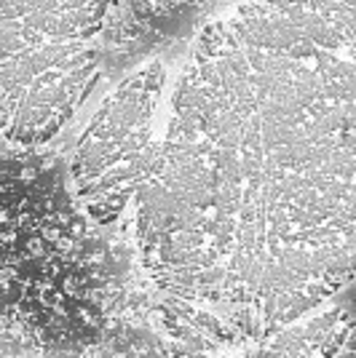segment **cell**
<instances>
[{"instance_id":"1","label":"cell","mask_w":356,"mask_h":358,"mask_svg":"<svg viewBox=\"0 0 356 358\" xmlns=\"http://www.w3.org/2000/svg\"><path fill=\"white\" fill-rule=\"evenodd\" d=\"M356 3H252L198 32L134 198L156 292L254 343L354 275Z\"/></svg>"},{"instance_id":"3","label":"cell","mask_w":356,"mask_h":358,"mask_svg":"<svg viewBox=\"0 0 356 358\" xmlns=\"http://www.w3.org/2000/svg\"><path fill=\"white\" fill-rule=\"evenodd\" d=\"M166 67L148 62L107 91L70 158L75 206L94 224L129 233L134 198L163 115Z\"/></svg>"},{"instance_id":"2","label":"cell","mask_w":356,"mask_h":358,"mask_svg":"<svg viewBox=\"0 0 356 358\" xmlns=\"http://www.w3.org/2000/svg\"><path fill=\"white\" fill-rule=\"evenodd\" d=\"M113 6L0 3V136L41 148L97 89Z\"/></svg>"}]
</instances>
